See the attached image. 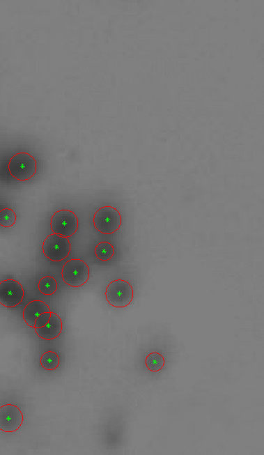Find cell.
<instances>
[{
  "mask_svg": "<svg viewBox=\"0 0 264 455\" xmlns=\"http://www.w3.org/2000/svg\"><path fill=\"white\" fill-rule=\"evenodd\" d=\"M122 223L119 211L115 208L106 206L100 208L93 215L95 229L103 234H111L118 231Z\"/></svg>",
  "mask_w": 264,
  "mask_h": 455,
  "instance_id": "obj_4",
  "label": "cell"
},
{
  "mask_svg": "<svg viewBox=\"0 0 264 455\" xmlns=\"http://www.w3.org/2000/svg\"><path fill=\"white\" fill-rule=\"evenodd\" d=\"M61 275L63 282L71 287H81L90 277L88 265L81 259H70L62 268Z\"/></svg>",
  "mask_w": 264,
  "mask_h": 455,
  "instance_id": "obj_3",
  "label": "cell"
},
{
  "mask_svg": "<svg viewBox=\"0 0 264 455\" xmlns=\"http://www.w3.org/2000/svg\"><path fill=\"white\" fill-rule=\"evenodd\" d=\"M105 297L110 305L123 308L132 302L134 298V290L128 282L118 279L113 280L107 285Z\"/></svg>",
  "mask_w": 264,
  "mask_h": 455,
  "instance_id": "obj_2",
  "label": "cell"
},
{
  "mask_svg": "<svg viewBox=\"0 0 264 455\" xmlns=\"http://www.w3.org/2000/svg\"><path fill=\"white\" fill-rule=\"evenodd\" d=\"M24 416L15 405L7 403L0 406V430L6 433L17 431L23 424Z\"/></svg>",
  "mask_w": 264,
  "mask_h": 455,
  "instance_id": "obj_8",
  "label": "cell"
},
{
  "mask_svg": "<svg viewBox=\"0 0 264 455\" xmlns=\"http://www.w3.org/2000/svg\"><path fill=\"white\" fill-rule=\"evenodd\" d=\"M38 289L44 295L54 294L58 288V284L55 278L52 276H45L38 282Z\"/></svg>",
  "mask_w": 264,
  "mask_h": 455,
  "instance_id": "obj_14",
  "label": "cell"
},
{
  "mask_svg": "<svg viewBox=\"0 0 264 455\" xmlns=\"http://www.w3.org/2000/svg\"><path fill=\"white\" fill-rule=\"evenodd\" d=\"M40 363L42 367L46 370H54L59 367L60 359L56 353L48 350L41 355Z\"/></svg>",
  "mask_w": 264,
  "mask_h": 455,
  "instance_id": "obj_12",
  "label": "cell"
},
{
  "mask_svg": "<svg viewBox=\"0 0 264 455\" xmlns=\"http://www.w3.org/2000/svg\"><path fill=\"white\" fill-rule=\"evenodd\" d=\"M51 316V311L40 314L35 321L34 328H38L47 324Z\"/></svg>",
  "mask_w": 264,
  "mask_h": 455,
  "instance_id": "obj_16",
  "label": "cell"
},
{
  "mask_svg": "<svg viewBox=\"0 0 264 455\" xmlns=\"http://www.w3.org/2000/svg\"><path fill=\"white\" fill-rule=\"evenodd\" d=\"M114 249L113 245L107 241L99 242L95 248L96 257L102 261H109L114 256Z\"/></svg>",
  "mask_w": 264,
  "mask_h": 455,
  "instance_id": "obj_13",
  "label": "cell"
},
{
  "mask_svg": "<svg viewBox=\"0 0 264 455\" xmlns=\"http://www.w3.org/2000/svg\"><path fill=\"white\" fill-rule=\"evenodd\" d=\"M24 291L22 284L13 279H7L0 282V304L12 308L22 302Z\"/></svg>",
  "mask_w": 264,
  "mask_h": 455,
  "instance_id": "obj_7",
  "label": "cell"
},
{
  "mask_svg": "<svg viewBox=\"0 0 264 455\" xmlns=\"http://www.w3.org/2000/svg\"><path fill=\"white\" fill-rule=\"evenodd\" d=\"M145 364L149 371L157 372L164 367L165 360L160 353L152 352L146 357Z\"/></svg>",
  "mask_w": 264,
  "mask_h": 455,
  "instance_id": "obj_11",
  "label": "cell"
},
{
  "mask_svg": "<svg viewBox=\"0 0 264 455\" xmlns=\"http://www.w3.org/2000/svg\"><path fill=\"white\" fill-rule=\"evenodd\" d=\"M62 321L59 315L51 311L49 322L43 327L34 328L36 333L40 338L45 340H52L58 337L62 332Z\"/></svg>",
  "mask_w": 264,
  "mask_h": 455,
  "instance_id": "obj_9",
  "label": "cell"
},
{
  "mask_svg": "<svg viewBox=\"0 0 264 455\" xmlns=\"http://www.w3.org/2000/svg\"><path fill=\"white\" fill-rule=\"evenodd\" d=\"M47 311H51L45 302L38 300H31L23 309V319L28 326L34 328L37 317L40 314Z\"/></svg>",
  "mask_w": 264,
  "mask_h": 455,
  "instance_id": "obj_10",
  "label": "cell"
},
{
  "mask_svg": "<svg viewBox=\"0 0 264 455\" xmlns=\"http://www.w3.org/2000/svg\"><path fill=\"white\" fill-rule=\"evenodd\" d=\"M50 226L53 233L68 238L77 232L79 220L73 211L61 209L52 216Z\"/></svg>",
  "mask_w": 264,
  "mask_h": 455,
  "instance_id": "obj_5",
  "label": "cell"
},
{
  "mask_svg": "<svg viewBox=\"0 0 264 455\" xmlns=\"http://www.w3.org/2000/svg\"><path fill=\"white\" fill-rule=\"evenodd\" d=\"M17 216L15 212L8 208L0 210V225L8 228L12 226L16 222Z\"/></svg>",
  "mask_w": 264,
  "mask_h": 455,
  "instance_id": "obj_15",
  "label": "cell"
},
{
  "mask_svg": "<svg viewBox=\"0 0 264 455\" xmlns=\"http://www.w3.org/2000/svg\"><path fill=\"white\" fill-rule=\"evenodd\" d=\"M42 249L48 259L58 262L68 256L71 245L67 237L52 233L44 240Z\"/></svg>",
  "mask_w": 264,
  "mask_h": 455,
  "instance_id": "obj_6",
  "label": "cell"
},
{
  "mask_svg": "<svg viewBox=\"0 0 264 455\" xmlns=\"http://www.w3.org/2000/svg\"><path fill=\"white\" fill-rule=\"evenodd\" d=\"M9 173L18 180L24 181L31 178L37 170L34 157L26 152L15 154L8 164Z\"/></svg>",
  "mask_w": 264,
  "mask_h": 455,
  "instance_id": "obj_1",
  "label": "cell"
}]
</instances>
